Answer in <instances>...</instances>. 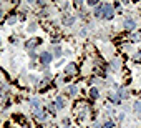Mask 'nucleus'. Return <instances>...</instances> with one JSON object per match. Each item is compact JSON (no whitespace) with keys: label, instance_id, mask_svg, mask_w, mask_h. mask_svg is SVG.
<instances>
[{"label":"nucleus","instance_id":"nucleus-1","mask_svg":"<svg viewBox=\"0 0 141 128\" xmlns=\"http://www.w3.org/2000/svg\"><path fill=\"white\" fill-rule=\"evenodd\" d=\"M96 17H101V18H106V20H111L113 17H115V12H113V7L108 4H103L95 10Z\"/></svg>","mask_w":141,"mask_h":128},{"label":"nucleus","instance_id":"nucleus-2","mask_svg":"<svg viewBox=\"0 0 141 128\" xmlns=\"http://www.w3.org/2000/svg\"><path fill=\"white\" fill-rule=\"evenodd\" d=\"M40 58H42V63H43V65H48L50 62L53 60V55H52V53H48V52H43Z\"/></svg>","mask_w":141,"mask_h":128},{"label":"nucleus","instance_id":"nucleus-3","mask_svg":"<svg viewBox=\"0 0 141 128\" xmlns=\"http://www.w3.org/2000/svg\"><path fill=\"white\" fill-rule=\"evenodd\" d=\"M134 27H136V22H134L133 18H126L125 20V28L126 30H134Z\"/></svg>","mask_w":141,"mask_h":128},{"label":"nucleus","instance_id":"nucleus-4","mask_svg":"<svg viewBox=\"0 0 141 128\" xmlns=\"http://www.w3.org/2000/svg\"><path fill=\"white\" fill-rule=\"evenodd\" d=\"M65 72L68 73V75H72V73H75V72H77V67H75V63H70L68 67L65 68Z\"/></svg>","mask_w":141,"mask_h":128},{"label":"nucleus","instance_id":"nucleus-5","mask_svg":"<svg viewBox=\"0 0 141 128\" xmlns=\"http://www.w3.org/2000/svg\"><path fill=\"white\" fill-rule=\"evenodd\" d=\"M56 108H58V110L65 108V100L61 98V96H58V98H56Z\"/></svg>","mask_w":141,"mask_h":128},{"label":"nucleus","instance_id":"nucleus-6","mask_svg":"<svg viewBox=\"0 0 141 128\" xmlns=\"http://www.w3.org/2000/svg\"><path fill=\"white\" fill-rule=\"evenodd\" d=\"M110 98H111V101H115L116 105L121 101V98H120V95H118V93H111V95H110Z\"/></svg>","mask_w":141,"mask_h":128},{"label":"nucleus","instance_id":"nucleus-7","mask_svg":"<svg viewBox=\"0 0 141 128\" xmlns=\"http://www.w3.org/2000/svg\"><path fill=\"white\" fill-rule=\"evenodd\" d=\"M73 22H75V17H65V18H63V23L65 25H72Z\"/></svg>","mask_w":141,"mask_h":128},{"label":"nucleus","instance_id":"nucleus-8","mask_svg":"<svg viewBox=\"0 0 141 128\" xmlns=\"http://www.w3.org/2000/svg\"><path fill=\"white\" fill-rule=\"evenodd\" d=\"M30 103H32V107H33V110H40V101L37 100V98H33L32 101H30Z\"/></svg>","mask_w":141,"mask_h":128},{"label":"nucleus","instance_id":"nucleus-9","mask_svg":"<svg viewBox=\"0 0 141 128\" xmlns=\"http://www.w3.org/2000/svg\"><path fill=\"white\" fill-rule=\"evenodd\" d=\"M77 92H78V88H77V87H70V88H68V95H72V96L77 95Z\"/></svg>","mask_w":141,"mask_h":128},{"label":"nucleus","instance_id":"nucleus-10","mask_svg":"<svg viewBox=\"0 0 141 128\" xmlns=\"http://www.w3.org/2000/svg\"><path fill=\"white\" fill-rule=\"evenodd\" d=\"M128 96V93H126L125 88H120V98H126Z\"/></svg>","mask_w":141,"mask_h":128},{"label":"nucleus","instance_id":"nucleus-11","mask_svg":"<svg viewBox=\"0 0 141 128\" xmlns=\"http://www.w3.org/2000/svg\"><path fill=\"white\" fill-rule=\"evenodd\" d=\"M139 40H141V35H139V33H134V35L131 37V42H139Z\"/></svg>","mask_w":141,"mask_h":128},{"label":"nucleus","instance_id":"nucleus-12","mask_svg":"<svg viewBox=\"0 0 141 128\" xmlns=\"http://www.w3.org/2000/svg\"><path fill=\"white\" fill-rule=\"evenodd\" d=\"M90 93H91V98H98V90H96V88H91V92H90Z\"/></svg>","mask_w":141,"mask_h":128},{"label":"nucleus","instance_id":"nucleus-13","mask_svg":"<svg viewBox=\"0 0 141 128\" xmlns=\"http://www.w3.org/2000/svg\"><path fill=\"white\" fill-rule=\"evenodd\" d=\"M134 112L141 113V101H136V103H134Z\"/></svg>","mask_w":141,"mask_h":128},{"label":"nucleus","instance_id":"nucleus-14","mask_svg":"<svg viewBox=\"0 0 141 128\" xmlns=\"http://www.w3.org/2000/svg\"><path fill=\"white\" fill-rule=\"evenodd\" d=\"M113 126H115L113 121H106V123H105V128H113Z\"/></svg>","mask_w":141,"mask_h":128},{"label":"nucleus","instance_id":"nucleus-15","mask_svg":"<svg viewBox=\"0 0 141 128\" xmlns=\"http://www.w3.org/2000/svg\"><path fill=\"white\" fill-rule=\"evenodd\" d=\"M33 30H37V25H35V23H30V27H28V32H33Z\"/></svg>","mask_w":141,"mask_h":128},{"label":"nucleus","instance_id":"nucleus-16","mask_svg":"<svg viewBox=\"0 0 141 128\" xmlns=\"http://www.w3.org/2000/svg\"><path fill=\"white\" fill-rule=\"evenodd\" d=\"M134 60H136V62L141 60V52H136V55H134Z\"/></svg>","mask_w":141,"mask_h":128},{"label":"nucleus","instance_id":"nucleus-17","mask_svg":"<svg viewBox=\"0 0 141 128\" xmlns=\"http://www.w3.org/2000/svg\"><path fill=\"white\" fill-rule=\"evenodd\" d=\"M15 22H17V18H15V17H10V18H8V23H10V25H12V23H15Z\"/></svg>","mask_w":141,"mask_h":128},{"label":"nucleus","instance_id":"nucleus-18","mask_svg":"<svg viewBox=\"0 0 141 128\" xmlns=\"http://www.w3.org/2000/svg\"><path fill=\"white\" fill-rule=\"evenodd\" d=\"M0 17H2V8H0Z\"/></svg>","mask_w":141,"mask_h":128}]
</instances>
